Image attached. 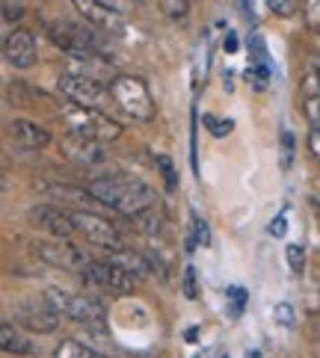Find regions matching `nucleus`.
Masks as SVG:
<instances>
[{
  "label": "nucleus",
  "instance_id": "f257e3e1",
  "mask_svg": "<svg viewBox=\"0 0 320 358\" xmlns=\"http://www.w3.org/2000/svg\"><path fill=\"white\" fill-rule=\"evenodd\" d=\"M86 189L95 196V201L107 204V208L119 210L125 216H143L158 201L155 189L137 175H104L89 181Z\"/></svg>",
  "mask_w": 320,
  "mask_h": 358
},
{
  "label": "nucleus",
  "instance_id": "f03ea898",
  "mask_svg": "<svg viewBox=\"0 0 320 358\" xmlns=\"http://www.w3.org/2000/svg\"><path fill=\"white\" fill-rule=\"evenodd\" d=\"M45 302H50L60 311V317H69L74 323H81L86 329L104 331V320H107V308L92 296H81V293H69L60 287H48Z\"/></svg>",
  "mask_w": 320,
  "mask_h": 358
},
{
  "label": "nucleus",
  "instance_id": "7ed1b4c3",
  "mask_svg": "<svg viewBox=\"0 0 320 358\" xmlns=\"http://www.w3.org/2000/svg\"><path fill=\"white\" fill-rule=\"evenodd\" d=\"M110 95L119 104V110L125 116H131L134 122H151L155 119V101L143 78H134V74H116L110 83Z\"/></svg>",
  "mask_w": 320,
  "mask_h": 358
},
{
  "label": "nucleus",
  "instance_id": "20e7f679",
  "mask_svg": "<svg viewBox=\"0 0 320 358\" xmlns=\"http://www.w3.org/2000/svg\"><path fill=\"white\" fill-rule=\"evenodd\" d=\"M62 116H66L69 134L83 136V139H95V143H101V145L113 143V139L122 136V124H116L110 116H104L101 110H86V107L66 104Z\"/></svg>",
  "mask_w": 320,
  "mask_h": 358
},
{
  "label": "nucleus",
  "instance_id": "39448f33",
  "mask_svg": "<svg viewBox=\"0 0 320 358\" xmlns=\"http://www.w3.org/2000/svg\"><path fill=\"white\" fill-rule=\"evenodd\" d=\"M48 39L54 42L62 54H69L71 59H83V57H101V42L92 30L78 27V24L69 21H54L48 27Z\"/></svg>",
  "mask_w": 320,
  "mask_h": 358
},
{
  "label": "nucleus",
  "instance_id": "423d86ee",
  "mask_svg": "<svg viewBox=\"0 0 320 358\" xmlns=\"http://www.w3.org/2000/svg\"><path fill=\"white\" fill-rule=\"evenodd\" d=\"M60 92L62 98L74 107H86V110H101L113 98L110 95V86L98 83L92 78H83V74H71V71H62L60 74Z\"/></svg>",
  "mask_w": 320,
  "mask_h": 358
},
{
  "label": "nucleus",
  "instance_id": "0eeeda50",
  "mask_svg": "<svg viewBox=\"0 0 320 358\" xmlns=\"http://www.w3.org/2000/svg\"><path fill=\"white\" fill-rule=\"evenodd\" d=\"M71 220H74V228H78V234H83L86 243H92V246L104 249V252H110V255L125 249V246H122L119 228L113 225L110 220H104V216L89 213V210H74Z\"/></svg>",
  "mask_w": 320,
  "mask_h": 358
},
{
  "label": "nucleus",
  "instance_id": "6e6552de",
  "mask_svg": "<svg viewBox=\"0 0 320 358\" xmlns=\"http://www.w3.org/2000/svg\"><path fill=\"white\" fill-rule=\"evenodd\" d=\"M81 278L89 287H104L110 293H119V296H125V293H131L137 287V275H131L125 266L113 261H92L81 273Z\"/></svg>",
  "mask_w": 320,
  "mask_h": 358
},
{
  "label": "nucleus",
  "instance_id": "1a4fd4ad",
  "mask_svg": "<svg viewBox=\"0 0 320 358\" xmlns=\"http://www.w3.org/2000/svg\"><path fill=\"white\" fill-rule=\"evenodd\" d=\"M39 258L48 264V266H57V270H69V273H83L89 264L86 252H81L74 243L69 240H50V243H39Z\"/></svg>",
  "mask_w": 320,
  "mask_h": 358
},
{
  "label": "nucleus",
  "instance_id": "9d476101",
  "mask_svg": "<svg viewBox=\"0 0 320 358\" xmlns=\"http://www.w3.org/2000/svg\"><path fill=\"white\" fill-rule=\"evenodd\" d=\"M30 220L39 228H45V231H50L57 240H69L71 234H78L71 213L54 208V204H36V208L30 210Z\"/></svg>",
  "mask_w": 320,
  "mask_h": 358
},
{
  "label": "nucleus",
  "instance_id": "9b49d317",
  "mask_svg": "<svg viewBox=\"0 0 320 358\" xmlns=\"http://www.w3.org/2000/svg\"><path fill=\"white\" fill-rule=\"evenodd\" d=\"M74 6H78L81 15L89 24H95V27L113 30V33L122 30V9L113 6L110 0H74Z\"/></svg>",
  "mask_w": 320,
  "mask_h": 358
},
{
  "label": "nucleus",
  "instance_id": "f8f14e48",
  "mask_svg": "<svg viewBox=\"0 0 320 358\" xmlns=\"http://www.w3.org/2000/svg\"><path fill=\"white\" fill-rule=\"evenodd\" d=\"M4 54H6L9 66H15V69L36 66V39H33V33L30 30H12L6 36Z\"/></svg>",
  "mask_w": 320,
  "mask_h": 358
},
{
  "label": "nucleus",
  "instance_id": "ddd939ff",
  "mask_svg": "<svg viewBox=\"0 0 320 358\" xmlns=\"http://www.w3.org/2000/svg\"><path fill=\"white\" fill-rule=\"evenodd\" d=\"M18 323L27 326L30 331H39V335H48L60 326V311L54 308L50 302H30V305H21L18 308Z\"/></svg>",
  "mask_w": 320,
  "mask_h": 358
},
{
  "label": "nucleus",
  "instance_id": "4468645a",
  "mask_svg": "<svg viewBox=\"0 0 320 358\" xmlns=\"http://www.w3.org/2000/svg\"><path fill=\"white\" fill-rule=\"evenodd\" d=\"M62 155H66L69 160H74L78 166H98V163H104V148H101V143H95V139H83V136H74L69 134L66 139H62Z\"/></svg>",
  "mask_w": 320,
  "mask_h": 358
},
{
  "label": "nucleus",
  "instance_id": "2eb2a0df",
  "mask_svg": "<svg viewBox=\"0 0 320 358\" xmlns=\"http://www.w3.org/2000/svg\"><path fill=\"white\" fill-rule=\"evenodd\" d=\"M9 136L15 139L21 148H45L50 143V134L45 131V127L36 124V122H27V119L9 122Z\"/></svg>",
  "mask_w": 320,
  "mask_h": 358
},
{
  "label": "nucleus",
  "instance_id": "dca6fc26",
  "mask_svg": "<svg viewBox=\"0 0 320 358\" xmlns=\"http://www.w3.org/2000/svg\"><path fill=\"white\" fill-rule=\"evenodd\" d=\"M110 261H113V264H119V266H125V270L131 273V275H137V278H143V275H148V273H158V266H160V264H155L151 258H146V255L131 252V249L113 252V255H110Z\"/></svg>",
  "mask_w": 320,
  "mask_h": 358
},
{
  "label": "nucleus",
  "instance_id": "f3484780",
  "mask_svg": "<svg viewBox=\"0 0 320 358\" xmlns=\"http://www.w3.org/2000/svg\"><path fill=\"white\" fill-rule=\"evenodd\" d=\"M48 196H54V199H66V201H74V204H89L95 196L89 193V189H83V187H71V184H45L42 187Z\"/></svg>",
  "mask_w": 320,
  "mask_h": 358
},
{
  "label": "nucleus",
  "instance_id": "a211bd4d",
  "mask_svg": "<svg viewBox=\"0 0 320 358\" xmlns=\"http://www.w3.org/2000/svg\"><path fill=\"white\" fill-rule=\"evenodd\" d=\"M0 347H4V352H18V355H27L33 347L27 338H21V331L12 326V323H4L0 326Z\"/></svg>",
  "mask_w": 320,
  "mask_h": 358
},
{
  "label": "nucleus",
  "instance_id": "6ab92c4d",
  "mask_svg": "<svg viewBox=\"0 0 320 358\" xmlns=\"http://www.w3.org/2000/svg\"><path fill=\"white\" fill-rule=\"evenodd\" d=\"M54 358H104V355L95 352L92 347H86L81 341H62L54 352Z\"/></svg>",
  "mask_w": 320,
  "mask_h": 358
},
{
  "label": "nucleus",
  "instance_id": "aec40b11",
  "mask_svg": "<svg viewBox=\"0 0 320 358\" xmlns=\"http://www.w3.org/2000/svg\"><path fill=\"white\" fill-rule=\"evenodd\" d=\"M158 6L166 18H172V21H181L190 15V0H158Z\"/></svg>",
  "mask_w": 320,
  "mask_h": 358
},
{
  "label": "nucleus",
  "instance_id": "412c9836",
  "mask_svg": "<svg viewBox=\"0 0 320 358\" xmlns=\"http://www.w3.org/2000/svg\"><path fill=\"white\" fill-rule=\"evenodd\" d=\"M30 95H33L30 89L24 86V83H18V80L6 86V101H9L12 107H27L30 104Z\"/></svg>",
  "mask_w": 320,
  "mask_h": 358
},
{
  "label": "nucleus",
  "instance_id": "4be33fe9",
  "mask_svg": "<svg viewBox=\"0 0 320 358\" xmlns=\"http://www.w3.org/2000/svg\"><path fill=\"white\" fill-rule=\"evenodd\" d=\"M302 15H305V27L312 33H320V0H302Z\"/></svg>",
  "mask_w": 320,
  "mask_h": 358
},
{
  "label": "nucleus",
  "instance_id": "5701e85b",
  "mask_svg": "<svg viewBox=\"0 0 320 358\" xmlns=\"http://www.w3.org/2000/svg\"><path fill=\"white\" fill-rule=\"evenodd\" d=\"M293 134L291 131H281V157H279V166H281V172H288L291 166H293Z\"/></svg>",
  "mask_w": 320,
  "mask_h": 358
},
{
  "label": "nucleus",
  "instance_id": "b1692460",
  "mask_svg": "<svg viewBox=\"0 0 320 358\" xmlns=\"http://www.w3.org/2000/svg\"><path fill=\"white\" fill-rule=\"evenodd\" d=\"M264 3H267V9H270L273 15H279V18H291L293 12H297L300 0H264Z\"/></svg>",
  "mask_w": 320,
  "mask_h": 358
},
{
  "label": "nucleus",
  "instance_id": "393cba45",
  "mask_svg": "<svg viewBox=\"0 0 320 358\" xmlns=\"http://www.w3.org/2000/svg\"><path fill=\"white\" fill-rule=\"evenodd\" d=\"M158 169H160V175H163L166 187H169V189H175L178 178H175V166H172V160L166 157V155H158Z\"/></svg>",
  "mask_w": 320,
  "mask_h": 358
},
{
  "label": "nucleus",
  "instance_id": "a878e982",
  "mask_svg": "<svg viewBox=\"0 0 320 358\" xmlns=\"http://www.w3.org/2000/svg\"><path fill=\"white\" fill-rule=\"evenodd\" d=\"M190 220H193V231H196L199 246H211V228H208V222H204L199 213H190Z\"/></svg>",
  "mask_w": 320,
  "mask_h": 358
},
{
  "label": "nucleus",
  "instance_id": "bb28decb",
  "mask_svg": "<svg viewBox=\"0 0 320 358\" xmlns=\"http://www.w3.org/2000/svg\"><path fill=\"white\" fill-rule=\"evenodd\" d=\"M267 78H270V69L261 66V62H252V69H249V83H255V89H267Z\"/></svg>",
  "mask_w": 320,
  "mask_h": 358
},
{
  "label": "nucleus",
  "instance_id": "cd10ccee",
  "mask_svg": "<svg viewBox=\"0 0 320 358\" xmlns=\"http://www.w3.org/2000/svg\"><path fill=\"white\" fill-rule=\"evenodd\" d=\"M288 264H291V270L293 273H302V264H305V255H302V246H297V243H291L288 246Z\"/></svg>",
  "mask_w": 320,
  "mask_h": 358
},
{
  "label": "nucleus",
  "instance_id": "c85d7f7f",
  "mask_svg": "<svg viewBox=\"0 0 320 358\" xmlns=\"http://www.w3.org/2000/svg\"><path fill=\"white\" fill-rule=\"evenodd\" d=\"M204 124H208V131H211L214 136H225L228 131H232L235 122H232V119H223V122H220V119H214V116H204Z\"/></svg>",
  "mask_w": 320,
  "mask_h": 358
},
{
  "label": "nucleus",
  "instance_id": "c756f323",
  "mask_svg": "<svg viewBox=\"0 0 320 358\" xmlns=\"http://www.w3.org/2000/svg\"><path fill=\"white\" fill-rule=\"evenodd\" d=\"M24 15V6L18 3V0H4V21L12 24V21H18Z\"/></svg>",
  "mask_w": 320,
  "mask_h": 358
},
{
  "label": "nucleus",
  "instance_id": "7c9ffc66",
  "mask_svg": "<svg viewBox=\"0 0 320 358\" xmlns=\"http://www.w3.org/2000/svg\"><path fill=\"white\" fill-rule=\"evenodd\" d=\"M305 116H309L312 127H320V95H312L305 101Z\"/></svg>",
  "mask_w": 320,
  "mask_h": 358
},
{
  "label": "nucleus",
  "instance_id": "2f4dec72",
  "mask_svg": "<svg viewBox=\"0 0 320 358\" xmlns=\"http://www.w3.org/2000/svg\"><path fill=\"white\" fill-rule=\"evenodd\" d=\"M196 293H199V287H196V266H187L184 270V296L196 299Z\"/></svg>",
  "mask_w": 320,
  "mask_h": 358
},
{
  "label": "nucleus",
  "instance_id": "473e14b6",
  "mask_svg": "<svg viewBox=\"0 0 320 358\" xmlns=\"http://www.w3.org/2000/svg\"><path fill=\"white\" fill-rule=\"evenodd\" d=\"M276 320H279L281 326H293V305L279 302V305H276Z\"/></svg>",
  "mask_w": 320,
  "mask_h": 358
},
{
  "label": "nucleus",
  "instance_id": "72a5a7b5",
  "mask_svg": "<svg viewBox=\"0 0 320 358\" xmlns=\"http://www.w3.org/2000/svg\"><path fill=\"white\" fill-rule=\"evenodd\" d=\"M228 296L235 299V308H232V317H237L243 311V302H246V293H243V287H232L228 290Z\"/></svg>",
  "mask_w": 320,
  "mask_h": 358
},
{
  "label": "nucleus",
  "instance_id": "f704fd0d",
  "mask_svg": "<svg viewBox=\"0 0 320 358\" xmlns=\"http://www.w3.org/2000/svg\"><path fill=\"white\" fill-rule=\"evenodd\" d=\"M309 148H312V155L320 160V127H312V134H309Z\"/></svg>",
  "mask_w": 320,
  "mask_h": 358
},
{
  "label": "nucleus",
  "instance_id": "c9c22d12",
  "mask_svg": "<svg viewBox=\"0 0 320 358\" xmlns=\"http://www.w3.org/2000/svg\"><path fill=\"white\" fill-rule=\"evenodd\" d=\"M285 228H288V222H285V213H279V216H276V220L270 222V234L281 237V234H285Z\"/></svg>",
  "mask_w": 320,
  "mask_h": 358
},
{
  "label": "nucleus",
  "instance_id": "e433bc0d",
  "mask_svg": "<svg viewBox=\"0 0 320 358\" xmlns=\"http://www.w3.org/2000/svg\"><path fill=\"white\" fill-rule=\"evenodd\" d=\"M225 50H228V54H235V50H237V36H235V33H228V39H225Z\"/></svg>",
  "mask_w": 320,
  "mask_h": 358
},
{
  "label": "nucleus",
  "instance_id": "4c0bfd02",
  "mask_svg": "<svg viewBox=\"0 0 320 358\" xmlns=\"http://www.w3.org/2000/svg\"><path fill=\"white\" fill-rule=\"evenodd\" d=\"M196 335H199V329H187V343H196Z\"/></svg>",
  "mask_w": 320,
  "mask_h": 358
},
{
  "label": "nucleus",
  "instance_id": "58836bf2",
  "mask_svg": "<svg viewBox=\"0 0 320 358\" xmlns=\"http://www.w3.org/2000/svg\"><path fill=\"white\" fill-rule=\"evenodd\" d=\"M249 358H261V355H258V352H252V355H249Z\"/></svg>",
  "mask_w": 320,
  "mask_h": 358
},
{
  "label": "nucleus",
  "instance_id": "ea45409f",
  "mask_svg": "<svg viewBox=\"0 0 320 358\" xmlns=\"http://www.w3.org/2000/svg\"><path fill=\"white\" fill-rule=\"evenodd\" d=\"M223 358H228V355H223Z\"/></svg>",
  "mask_w": 320,
  "mask_h": 358
}]
</instances>
